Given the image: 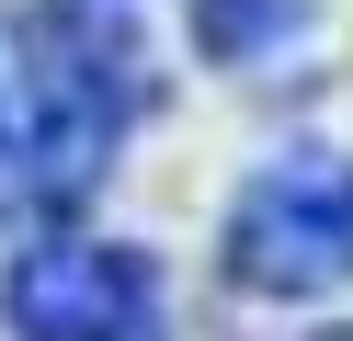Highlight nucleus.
Masks as SVG:
<instances>
[{"label":"nucleus","instance_id":"obj_1","mask_svg":"<svg viewBox=\"0 0 353 341\" xmlns=\"http://www.w3.org/2000/svg\"><path fill=\"white\" fill-rule=\"evenodd\" d=\"M160 103L148 45L114 23V0H57L12 57V114H0V216L69 227L103 194L125 125Z\"/></svg>","mask_w":353,"mask_h":341},{"label":"nucleus","instance_id":"obj_2","mask_svg":"<svg viewBox=\"0 0 353 341\" xmlns=\"http://www.w3.org/2000/svg\"><path fill=\"white\" fill-rule=\"evenodd\" d=\"M216 262H228L239 296H330L353 285V148H285L262 159L251 182L228 194V227H216Z\"/></svg>","mask_w":353,"mask_h":341},{"label":"nucleus","instance_id":"obj_3","mask_svg":"<svg viewBox=\"0 0 353 341\" xmlns=\"http://www.w3.org/2000/svg\"><path fill=\"white\" fill-rule=\"evenodd\" d=\"M0 330L12 341H148L160 330V262L137 239L46 227L0 273Z\"/></svg>","mask_w":353,"mask_h":341},{"label":"nucleus","instance_id":"obj_4","mask_svg":"<svg viewBox=\"0 0 353 341\" xmlns=\"http://www.w3.org/2000/svg\"><path fill=\"white\" fill-rule=\"evenodd\" d=\"M194 45H205L228 80H307V45H319V0H194Z\"/></svg>","mask_w":353,"mask_h":341},{"label":"nucleus","instance_id":"obj_5","mask_svg":"<svg viewBox=\"0 0 353 341\" xmlns=\"http://www.w3.org/2000/svg\"><path fill=\"white\" fill-rule=\"evenodd\" d=\"M12 57H23V34H12V23H0V114H12Z\"/></svg>","mask_w":353,"mask_h":341},{"label":"nucleus","instance_id":"obj_6","mask_svg":"<svg viewBox=\"0 0 353 341\" xmlns=\"http://www.w3.org/2000/svg\"><path fill=\"white\" fill-rule=\"evenodd\" d=\"M330 341H353V330H330Z\"/></svg>","mask_w":353,"mask_h":341}]
</instances>
